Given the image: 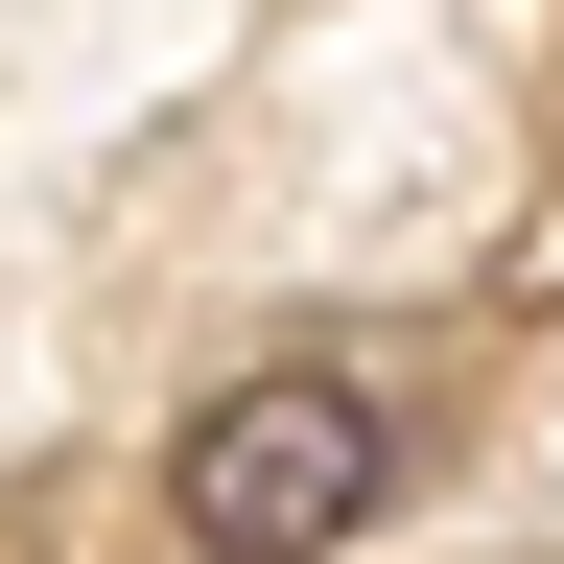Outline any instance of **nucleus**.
Listing matches in <instances>:
<instances>
[{"mask_svg": "<svg viewBox=\"0 0 564 564\" xmlns=\"http://www.w3.org/2000/svg\"><path fill=\"white\" fill-rule=\"evenodd\" d=\"M188 541L212 564H306V541H352V518H377V494H400V423H377V377H329V352H282V377H236V400H212L188 423Z\"/></svg>", "mask_w": 564, "mask_h": 564, "instance_id": "nucleus-1", "label": "nucleus"}]
</instances>
